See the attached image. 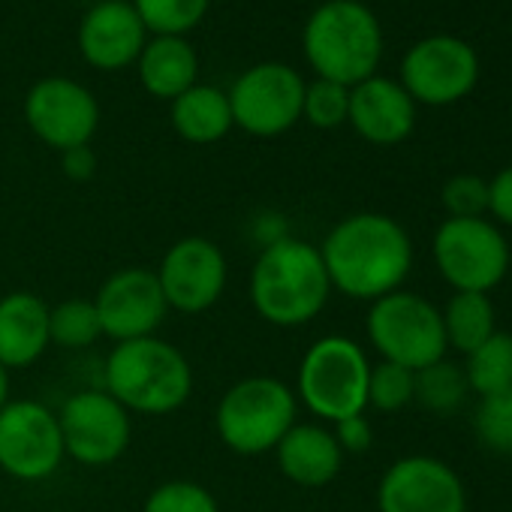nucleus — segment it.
Segmentation results:
<instances>
[{
	"instance_id": "nucleus-27",
	"label": "nucleus",
	"mask_w": 512,
	"mask_h": 512,
	"mask_svg": "<svg viewBox=\"0 0 512 512\" xmlns=\"http://www.w3.org/2000/svg\"><path fill=\"white\" fill-rule=\"evenodd\" d=\"M49 338L64 350H88L103 338L94 299H67L49 308Z\"/></svg>"
},
{
	"instance_id": "nucleus-12",
	"label": "nucleus",
	"mask_w": 512,
	"mask_h": 512,
	"mask_svg": "<svg viewBox=\"0 0 512 512\" xmlns=\"http://www.w3.org/2000/svg\"><path fill=\"white\" fill-rule=\"evenodd\" d=\"M154 275L169 311L196 317L220 302L229 281V266L211 238L184 235L163 253Z\"/></svg>"
},
{
	"instance_id": "nucleus-13",
	"label": "nucleus",
	"mask_w": 512,
	"mask_h": 512,
	"mask_svg": "<svg viewBox=\"0 0 512 512\" xmlns=\"http://www.w3.org/2000/svg\"><path fill=\"white\" fill-rule=\"evenodd\" d=\"M25 121L43 145L64 154L70 148L91 145L97 136L100 100L70 76H46L34 82L25 97Z\"/></svg>"
},
{
	"instance_id": "nucleus-36",
	"label": "nucleus",
	"mask_w": 512,
	"mask_h": 512,
	"mask_svg": "<svg viewBox=\"0 0 512 512\" xmlns=\"http://www.w3.org/2000/svg\"><path fill=\"white\" fill-rule=\"evenodd\" d=\"M10 404V371L0 365V410Z\"/></svg>"
},
{
	"instance_id": "nucleus-30",
	"label": "nucleus",
	"mask_w": 512,
	"mask_h": 512,
	"mask_svg": "<svg viewBox=\"0 0 512 512\" xmlns=\"http://www.w3.org/2000/svg\"><path fill=\"white\" fill-rule=\"evenodd\" d=\"M142 512H220V503L193 479H169L145 497Z\"/></svg>"
},
{
	"instance_id": "nucleus-15",
	"label": "nucleus",
	"mask_w": 512,
	"mask_h": 512,
	"mask_svg": "<svg viewBox=\"0 0 512 512\" xmlns=\"http://www.w3.org/2000/svg\"><path fill=\"white\" fill-rule=\"evenodd\" d=\"M94 308L103 335L115 344L157 335L169 314L157 275L142 266L118 269L115 275H109L94 296Z\"/></svg>"
},
{
	"instance_id": "nucleus-19",
	"label": "nucleus",
	"mask_w": 512,
	"mask_h": 512,
	"mask_svg": "<svg viewBox=\"0 0 512 512\" xmlns=\"http://www.w3.org/2000/svg\"><path fill=\"white\" fill-rule=\"evenodd\" d=\"M49 347V305L28 290L0 296V365L7 371L31 368Z\"/></svg>"
},
{
	"instance_id": "nucleus-28",
	"label": "nucleus",
	"mask_w": 512,
	"mask_h": 512,
	"mask_svg": "<svg viewBox=\"0 0 512 512\" xmlns=\"http://www.w3.org/2000/svg\"><path fill=\"white\" fill-rule=\"evenodd\" d=\"M479 440L500 455H512V389L482 395L473 416Z\"/></svg>"
},
{
	"instance_id": "nucleus-4",
	"label": "nucleus",
	"mask_w": 512,
	"mask_h": 512,
	"mask_svg": "<svg viewBox=\"0 0 512 512\" xmlns=\"http://www.w3.org/2000/svg\"><path fill=\"white\" fill-rule=\"evenodd\" d=\"M103 389L133 416H169L193 392L187 356L157 335L115 344L103 365Z\"/></svg>"
},
{
	"instance_id": "nucleus-9",
	"label": "nucleus",
	"mask_w": 512,
	"mask_h": 512,
	"mask_svg": "<svg viewBox=\"0 0 512 512\" xmlns=\"http://www.w3.org/2000/svg\"><path fill=\"white\" fill-rule=\"evenodd\" d=\"M437 272L455 293H488L509 272V244L485 217H449L434 232Z\"/></svg>"
},
{
	"instance_id": "nucleus-11",
	"label": "nucleus",
	"mask_w": 512,
	"mask_h": 512,
	"mask_svg": "<svg viewBox=\"0 0 512 512\" xmlns=\"http://www.w3.org/2000/svg\"><path fill=\"white\" fill-rule=\"evenodd\" d=\"M58 413L40 401H10L0 410V470L19 482H43L64 464Z\"/></svg>"
},
{
	"instance_id": "nucleus-24",
	"label": "nucleus",
	"mask_w": 512,
	"mask_h": 512,
	"mask_svg": "<svg viewBox=\"0 0 512 512\" xmlns=\"http://www.w3.org/2000/svg\"><path fill=\"white\" fill-rule=\"evenodd\" d=\"M467 392H470L467 374L455 362L440 359L422 371H413V401H419L425 410L437 416L455 413L467 401Z\"/></svg>"
},
{
	"instance_id": "nucleus-29",
	"label": "nucleus",
	"mask_w": 512,
	"mask_h": 512,
	"mask_svg": "<svg viewBox=\"0 0 512 512\" xmlns=\"http://www.w3.org/2000/svg\"><path fill=\"white\" fill-rule=\"evenodd\" d=\"M350 112V88L314 79L305 85V103H302V118L317 127V130H335L347 124Z\"/></svg>"
},
{
	"instance_id": "nucleus-34",
	"label": "nucleus",
	"mask_w": 512,
	"mask_h": 512,
	"mask_svg": "<svg viewBox=\"0 0 512 512\" xmlns=\"http://www.w3.org/2000/svg\"><path fill=\"white\" fill-rule=\"evenodd\" d=\"M488 211L503 223L512 226V166L500 169L488 181Z\"/></svg>"
},
{
	"instance_id": "nucleus-20",
	"label": "nucleus",
	"mask_w": 512,
	"mask_h": 512,
	"mask_svg": "<svg viewBox=\"0 0 512 512\" xmlns=\"http://www.w3.org/2000/svg\"><path fill=\"white\" fill-rule=\"evenodd\" d=\"M275 458L281 473L302 488L329 485L344 464V452L332 428L317 422H296L275 446Z\"/></svg>"
},
{
	"instance_id": "nucleus-21",
	"label": "nucleus",
	"mask_w": 512,
	"mask_h": 512,
	"mask_svg": "<svg viewBox=\"0 0 512 512\" xmlns=\"http://www.w3.org/2000/svg\"><path fill=\"white\" fill-rule=\"evenodd\" d=\"M139 85L157 100H175L199 82V55L187 37H148L136 58Z\"/></svg>"
},
{
	"instance_id": "nucleus-17",
	"label": "nucleus",
	"mask_w": 512,
	"mask_h": 512,
	"mask_svg": "<svg viewBox=\"0 0 512 512\" xmlns=\"http://www.w3.org/2000/svg\"><path fill=\"white\" fill-rule=\"evenodd\" d=\"M148 37L151 34L145 31L130 0H100L82 16L76 28L82 61L100 73L136 67V58L142 55Z\"/></svg>"
},
{
	"instance_id": "nucleus-8",
	"label": "nucleus",
	"mask_w": 512,
	"mask_h": 512,
	"mask_svg": "<svg viewBox=\"0 0 512 512\" xmlns=\"http://www.w3.org/2000/svg\"><path fill=\"white\" fill-rule=\"evenodd\" d=\"M305 79L284 61H260L247 67L226 91L232 124L256 139H275L302 121Z\"/></svg>"
},
{
	"instance_id": "nucleus-35",
	"label": "nucleus",
	"mask_w": 512,
	"mask_h": 512,
	"mask_svg": "<svg viewBox=\"0 0 512 512\" xmlns=\"http://www.w3.org/2000/svg\"><path fill=\"white\" fill-rule=\"evenodd\" d=\"M61 169L70 181H91L97 172V154L91 145H79L61 154Z\"/></svg>"
},
{
	"instance_id": "nucleus-10",
	"label": "nucleus",
	"mask_w": 512,
	"mask_h": 512,
	"mask_svg": "<svg viewBox=\"0 0 512 512\" xmlns=\"http://www.w3.org/2000/svg\"><path fill=\"white\" fill-rule=\"evenodd\" d=\"M58 425L64 452L82 467H109L121 461L133 437L130 413L106 389L70 395L58 410Z\"/></svg>"
},
{
	"instance_id": "nucleus-2",
	"label": "nucleus",
	"mask_w": 512,
	"mask_h": 512,
	"mask_svg": "<svg viewBox=\"0 0 512 512\" xmlns=\"http://www.w3.org/2000/svg\"><path fill=\"white\" fill-rule=\"evenodd\" d=\"M247 290L256 317L278 329L308 326L323 314L332 296L320 247L293 235L260 250Z\"/></svg>"
},
{
	"instance_id": "nucleus-5",
	"label": "nucleus",
	"mask_w": 512,
	"mask_h": 512,
	"mask_svg": "<svg viewBox=\"0 0 512 512\" xmlns=\"http://www.w3.org/2000/svg\"><path fill=\"white\" fill-rule=\"evenodd\" d=\"M296 392L278 377H244L232 383L214 410V428L220 443L235 455L275 452L281 437L296 425Z\"/></svg>"
},
{
	"instance_id": "nucleus-26",
	"label": "nucleus",
	"mask_w": 512,
	"mask_h": 512,
	"mask_svg": "<svg viewBox=\"0 0 512 512\" xmlns=\"http://www.w3.org/2000/svg\"><path fill=\"white\" fill-rule=\"evenodd\" d=\"M151 37H187L211 10V0H130Z\"/></svg>"
},
{
	"instance_id": "nucleus-3",
	"label": "nucleus",
	"mask_w": 512,
	"mask_h": 512,
	"mask_svg": "<svg viewBox=\"0 0 512 512\" xmlns=\"http://www.w3.org/2000/svg\"><path fill=\"white\" fill-rule=\"evenodd\" d=\"M302 55L317 79L353 88L377 76L383 28L362 0H326L302 28Z\"/></svg>"
},
{
	"instance_id": "nucleus-31",
	"label": "nucleus",
	"mask_w": 512,
	"mask_h": 512,
	"mask_svg": "<svg viewBox=\"0 0 512 512\" xmlns=\"http://www.w3.org/2000/svg\"><path fill=\"white\" fill-rule=\"evenodd\" d=\"M413 401V371L392 365V362H380L371 365L368 374V407L380 410V413H398Z\"/></svg>"
},
{
	"instance_id": "nucleus-18",
	"label": "nucleus",
	"mask_w": 512,
	"mask_h": 512,
	"mask_svg": "<svg viewBox=\"0 0 512 512\" xmlns=\"http://www.w3.org/2000/svg\"><path fill=\"white\" fill-rule=\"evenodd\" d=\"M347 124L371 145H398L416 127V103L401 82L371 76L350 88Z\"/></svg>"
},
{
	"instance_id": "nucleus-6",
	"label": "nucleus",
	"mask_w": 512,
	"mask_h": 512,
	"mask_svg": "<svg viewBox=\"0 0 512 512\" xmlns=\"http://www.w3.org/2000/svg\"><path fill=\"white\" fill-rule=\"evenodd\" d=\"M371 362L365 350L344 335H326L314 341L296 374V401L305 404L323 422H341L365 413L368 407Z\"/></svg>"
},
{
	"instance_id": "nucleus-14",
	"label": "nucleus",
	"mask_w": 512,
	"mask_h": 512,
	"mask_svg": "<svg viewBox=\"0 0 512 512\" xmlns=\"http://www.w3.org/2000/svg\"><path fill=\"white\" fill-rule=\"evenodd\" d=\"M479 82V58L458 37L434 34L410 46L401 61V88L413 103L449 106L464 100Z\"/></svg>"
},
{
	"instance_id": "nucleus-7",
	"label": "nucleus",
	"mask_w": 512,
	"mask_h": 512,
	"mask_svg": "<svg viewBox=\"0 0 512 512\" xmlns=\"http://www.w3.org/2000/svg\"><path fill=\"white\" fill-rule=\"evenodd\" d=\"M365 332L383 362L401 365L407 371H422L446 359L449 350L440 311L422 296L404 290L371 302Z\"/></svg>"
},
{
	"instance_id": "nucleus-22",
	"label": "nucleus",
	"mask_w": 512,
	"mask_h": 512,
	"mask_svg": "<svg viewBox=\"0 0 512 512\" xmlns=\"http://www.w3.org/2000/svg\"><path fill=\"white\" fill-rule=\"evenodd\" d=\"M169 121H172V130L190 145H214L226 139L229 130L235 127L226 91L214 85H202V82H196L190 91L172 100Z\"/></svg>"
},
{
	"instance_id": "nucleus-25",
	"label": "nucleus",
	"mask_w": 512,
	"mask_h": 512,
	"mask_svg": "<svg viewBox=\"0 0 512 512\" xmlns=\"http://www.w3.org/2000/svg\"><path fill=\"white\" fill-rule=\"evenodd\" d=\"M464 374L479 398L512 389V335L494 332L482 347L467 356Z\"/></svg>"
},
{
	"instance_id": "nucleus-33",
	"label": "nucleus",
	"mask_w": 512,
	"mask_h": 512,
	"mask_svg": "<svg viewBox=\"0 0 512 512\" xmlns=\"http://www.w3.org/2000/svg\"><path fill=\"white\" fill-rule=\"evenodd\" d=\"M332 434H335V440H338L341 452H353V455L368 452V449H371V443H374V431H371V422L365 419V413L335 422Z\"/></svg>"
},
{
	"instance_id": "nucleus-23",
	"label": "nucleus",
	"mask_w": 512,
	"mask_h": 512,
	"mask_svg": "<svg viewBox=\"0 0 512 512\" xmlns=\"http://www.w3.org/2000/svg\"><path fill=\"white\" fill-rule=\"evenodd\" d=\"M440 317H443L446 344L464 356H470L497 332L494 305L488 293H455L440 311Z\"/></svg>"
},
{
	"instance_id": "nucleus-16",
	"label": "nucleus",
	"mask_w": 512,
	"mask_h": 512,
	"mask_svg": "<svg viewBox=\"0 0 512 512\" xmlns=\"http://www.w3.org/2000/svg\"><path fill=\"white\" fill-rule=\"evenodd\" d=\"M380 512H464L467 494L458 473L434 455L398 458L377 485Z\"/></svg>"
},
{
	"instance_id": "nucleus-32",
	"label": "nucleus",
	"mask_w": 512,
	"mask_h": 512,
	"mask_svg": "<svg viewBox=\"0 0 512 512\" xmlns=\"http://www.w3.org/2000/svg\"><path fill=\"white\" fill-rule=\"evenodd\" d=\"M440 199L449 217H482L488 211V181L470 172L452 175L443 184Z\"/></svg>"
},
{
	"instance_id": "nucleus-1",
	"label": "nucleus",
	"mask_w": 512,
	"mask_h": 512,
	"mask_svg": "<svg viewBox=\"0 0 512 512\" xmlns=\"http://www.w3.org/2000/svg\"><path fill=\"white\" fill-rule=\"evenodd\" d=\"M332 290L356 302H377L407 281L413 244L407 229L380 211H359L338 220L320 244Z\"/></svg>"
}]
</instances>
